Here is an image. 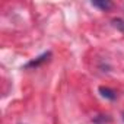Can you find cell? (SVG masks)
<instances>
[{"mask_svg":"<svg viewBox=\"0 0 124 124\" xmlns=\"http://www.w3.org/2000/svg\"><path fill=\"white\" fill-rule=\"evenodd\" d=\"M50 55H51V53H44V54H41L39 57H37L35 60L29 61V63H28V64H26L25 67H26V69H28V67H37V66H39L41 63H44V61H47Z\"/></svg>","mask_w":124,"mask_h":124,"instance_id":"6da1fadb","label":"cell"},{"mask_svg":"<svg viewBox=\"0 0 124 124\" xmlns=\"http://www.w3.org/2000/svg\"><path fill=\"white\" fill-rule=\"evenodd\" d=\"M99 93H101V96H104V98H107V99H111V101H114V99L117 98L115 91H112V89H109V88H105V86H101V88H99Z\"/></svg>","mask_w":124,"mask_h":124,"instance_id":"7a4b0ae2","label":"cell"},{"mask_svg":"<svg viewBox=\"0 0 124 124\" xmlns=\"http://www.w3.org/2000/svg\"><path fill=\"white\" fill-rule=\"evenodd\" d=\"M92 6L93 8H98L101 10H108L112 6V3L111 2H105V0H95V2H92Z\"/></svg>","mask_w":124,"mask_h":124,"instance_id":"3957f363","label":"cell"},{"mask_svg":"<svg viewBox=\"0 0 124 124\" xmlns=\"http://www.w3.org/2000/svg\"><path fill=\"white\" fill-rule=\"evenodd\" d=\"M112 25H114L117 29H120L121 32H124V19H114V21H112Z\"/></svg>","mask_w":124,"mask_h":124,"instance_id":"277c9868","label":"cell"}]
</instances>
